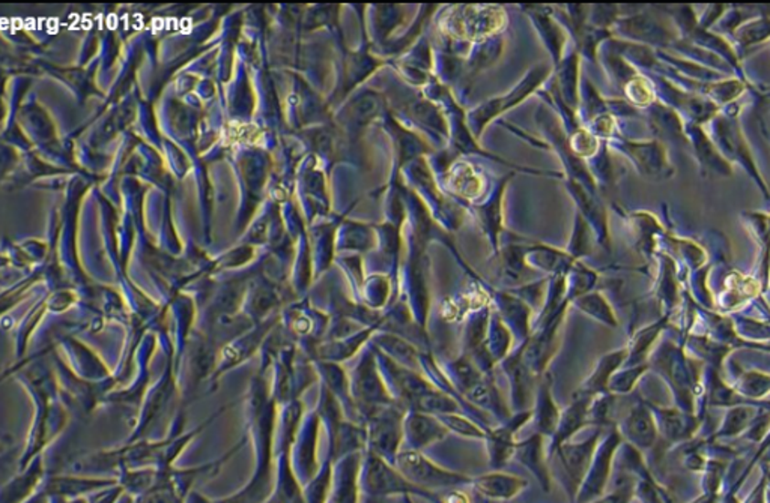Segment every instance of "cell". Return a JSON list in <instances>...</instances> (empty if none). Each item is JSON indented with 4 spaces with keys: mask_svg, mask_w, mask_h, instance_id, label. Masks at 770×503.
<instances>
[{
    "mask_svg": "<svg viewBox=\"0 0 770 503\" xmlns=\"http://www.w3.org/2000/svg\"><path fill=\"white\" fill-rule=\"evenodd\" d=\"M396 463L397 469L404 474L405 478L413 482L414 486L420 487L430 493L439 488H450V487L464 486L472 482V479L465 475L451 472L441 466L435 465L434 461L426 458L420 451H416V449H408L397 454Z\"/></svg>",
    "mask_w": 770,
    "mask_h": 503,
    "instance_id": "1",
    "label": "cell"
},
{
    "mask_svg": "<svg viewBox=\"0 0 770 503\" xmlns=\"http://www.w3.org/2000/svg\"><path fill=\"white\" fill-rule=\"evenodd\" d=\"M383 376L378 361L371 353L366 355L353 372V397L357 398L358 411L364 414V418L381 407L392 406L396 403Z\"/></svg>",
    "mask_w": 770,
    "mask_h": 503,
    "instance_id": "2",
    "label": "cell"
},
{
    "mask_svg": "<svg viewBox=\"0 0 770 503\" xmlns=\"http://www.w3.org/2000/svg\"><path fill=\"white\" fill-rule=\"evenodd\" d=\"M405 414L402 407L392 406L381 407L378 411L367 416V442L371 444V453L376 454L379 457H397L400 444L405 437L404 421Z\"/></svg>",
    "mask_w": 770,
    "mask_h": 503,
    "instance_id": "3",
    "label": "cell"
},
{
    "mask_svg": "<svg viewBox=\"0 0 770 503\" xmlns=\"http://www.w3.org/2000/svg\"><path fill=\"white\" fill-rule=\"evenodd\" d=\"M364 484H366L367 493L374 496L417 495L434 502L438 500L434 493L414 486L413 482L405 478L399 469H395L388 465L385 458L379 457L374 453H369V457H367Z\"/></svg>",
    "mask_w": 770,
    "mask_h": 503,
    "instance_id": "4",
    "label": "cell"
},
{
    "mask_svg": "<svg viewBox=\"0 0 770 503\" xmlns=\"http://www.w3.org/2000/svg\"><path fill=\"white\" fill-rule=\"evenodd\" d=\"M405 439L408 440L411 449L422 451L430 445L437 444L448 435V430L438 416L426 412L409 409L405 414Z\"/></svg>",
    "mask_w": 770,
    "mask_h": 503,
    "instance_id": "5",
    "label": "cell"
},
{
    "mask_svg": "<svg viewBox=\"0 0 770 503\" xmlns=\"http://www.w3.org/2000/svg\"><path fill=\"white\" fill-rule=\"evenodd\" d=\"M533 419V411H522L511 416L501 427L492 432L486 433V442L490 446V460L492 465L501 466L515 453V435L521 427Z\"/></svg>",
    "mask_w": 770,
    "mask_h": 503,
    "instance_id": "6",
    "label": "cell"
},
{
    "mask_svg": "<svg viewBox=\"0 0 770 503\" xmlns=\"http://www.w3.org/2000/svg\"><path fill=\"white\" fill-rule=\"evenodd\" d=\"M596 445L597 435H595L590 439L585 440V442H581V444L566 442V444L560 445L554 451V453H557L560 463L564 467L567 478L571 479V484L575 490L581 486V482H583L584 477H585V472L590 467Z\"/></svg>",
    "mask_w": 770,
    "mask_h": 503,
    "instance_id": "7",
    "label": "cell"
},
{
    "mask_svg": "<svg viewBox=\"0 0 770 503\" xmlns=\"http://www.w3.org/2000/svg\"><path fill=\"white\" fill-rule=\"evenodd\" d=\"M593 397L585 395H574V402L571 406L562 411V416L558 421V427L553 435L551 453H554L560 445L566 444L575 433L585 427L590 423V407H592Z\"/></svg>",
    "mask_w": 770,
    "mask_h": 503,
    "instance_id": "8",
    "label": "cell"
},
{
    "mask_svg": "<svg viewBox=\"0 0 770 503\" xmlns=\"http://www.w3.org/2000/svg\"><path fill=\"white\" fill-rule=\"evenodd\" d=\"M534 407H533V419L536 423L537 433L543 435H554L558 427V421L562 416V409L553 397V382L551 377H543L541 385L537 388L534 397Z\"/></svg>",
    "mask_w": 770,
    "mask_h": 503,
    "instance_id": "9",
    "label": "cell"
},
{
    "mask_svg": "<svg viewBox=\"0 0 770 503\" xmlns=\"http://www.w3.org/2000/svg\"><path fill=\"white\" fill-rule=\"evenodd\" d=\"M543 437L545 435L536 433L532 437H528L527 440L516 444L513 456L523 466H527V469L532 470L533 475H536L537 479L541 481L545 490H549V474L548 467H546L545 451H543Z\"/></svg>",
    "mask_w": 770,
    "mask_h": 503,
    "instance_id": "10",
    "label": "cell"
},
{
    "mask_svg": "<svg viewBox=\"0 0 770 503\" xmlns=\"http://www.w3.org/2000/svg\"><path fill=\"white\" fill-rule=\"evenodd\" d=\"M472 484L476 486L477 490L480 491L481 495L497 500L512 499V498L520 495L521 491L527 486V482L523 479L513 477V475L502 474V472L483 475V477L474 479Z\"/></svg>",
    "mask_w": 770,
    "mask_h": 503,
    "instance_id": "11",
    "label": "cell"
},
{
    "mask_svg": "<svg viewBox=\"0 0 770 503\" xmlns=\"http://www.w3.org/2000/svg\"><path fill=\"white\" fill-rule=\"evenodd\" d=\"M618 356H607L600 361L596 370L588 376L587 381L583 382V385L579 386L578 391L575 395H585V397H595L596 393H602L607 386H608V379L613 372L614 368L617 367Z\"/></svg>",
    "mask_w": 770,
    "mask_h": 503,
    "instance_id": "12",
    "label": "cell"
},
{
    "mask_svg": "<svg viewBox=\"0 0 770 503\" xmlns=\"http://www.w3.org/2000/svg\"><path fill=\"white\" fill-rule=\"evenodd\" d=\"M438 419L448 427V432L464 435V437H471V439H486V433L467 416L459 414H438Z\"/></svg>",
    "mask_w": 770,
    "mask_h": 503,
    "instance_id": "13",
    "label": "cell"
},
{
    "mask_svg": "<svg viewBox=\"0 0 770 503\" xmlns=\"http://www.w3.org/2000/svg\"><path fill=\"white\" fill-rule=\"evenodd\" d=\"M143 503H174V499H172L171 495H167V493H155V495H151L143 500Z\"/></svg>",
    "mask_w": 770,
    "mask_h": 503,
    "instance_id": "14",
    "label": "cell"
},
{
    "mask_svg": "<svg viewBox=\"0 0 770 503\" xmlns=\"http://www.w3.org/2000/svg\"><path fill=\"white\" fill-rule=\"evenodd\" d=\"M444 503H469V500L460 493H453V495L448 496V500Z\"/></svg>",
    "mask_w": 770,
    "mask_h": 503,
    "instance_id": "15",
    "label": "cell"
}]
</instances>
